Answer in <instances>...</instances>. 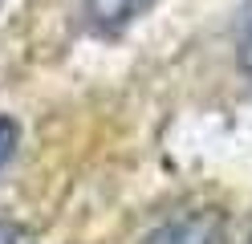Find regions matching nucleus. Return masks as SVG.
I'll list each match as a JSON object with an SVG mask.
<instances>
[{"mask_svg":"<svg viewBox=\"0 0 252 244\" xmlns=\"http://www.w3.org/2000/svg\"><path fill=\"white\" fill-rule=\"evenodd\" d=\"M138 244H228V228H224V216H220V211L191 208V211L167 216L159 228H151Z\"/></svg>","mask_w":252,"mask_h":244,"instance_id":"nucleus-1","label":"nucleus"},{"mask_svg":"<svg viewBox=\"0 0 252 244\" xmlns=\"http://www.w3.org/2000/svg\"><path fill=\"white\" fill-rule=\"evenodd\" d=\"M151 0H82V12L86 21L98 29V33H118L143 12Z\"/></svg>","mask_w":252,"mask_h":244,"instance_id":"nucleus-2","label":"nucleus"},{"mask_svg":"<svg viewBox=\"0 0 252 244\" xmlns=\"http://www.w3.org/2000/svg\"><path fill=\"white\" fill-rule=\"evenodd\" d=\"M236 61L240 70L252 77V4L244 8V21H240V33H236Z\"/></svg>","mask_w":252,"mask_h":244,"instance_id":"nucleus-3","label":"nucleus"},{"mask_svg":"<svg viewBox=\"0 0 252 244\" xmlns=\"http://www.w3.org/2000/svg\"><path fill=\"white\" fill-rule=\"evenodd\" d=\"M17 142H21V126L17 118H8V114H0V167L17 155Z\"/></svg>","mask_w":252,"mask_h":244,"instance_id":"nucleus-4","label":"nucleus"},{"mask_svg":"<svg viewBox=\"0 0 252 244\" xmlns=\"http://www.w3.org/2000/svg\"><path fill=\"white\" fill-rule=\"evenodd\" d=\"M0 244H25V228L17 220L0 216Z\"/></svg>","mask_w":252,"mask_h":244,"instance_id":"nucleus-5","label":"nucleus"}]
</instances>
